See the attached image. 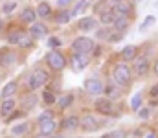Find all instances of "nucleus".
Instances as JSON below:
<instances>
[{
  "instance_id": "nucleus-24",
  "label": "nucleus",
  "mask_w": 158,
  "mask_h": 138,
  "mask_svg": "<svg viewBox=\"0 0 158 138\" xmlns=\"http://www.w3.org/2000/svg\"><path fill=\"white\" fill-rule=\"evenodd\" d=\"M15 99H11V98H6L4 101H2V105H0V114L2 116H7V114H11L13 112V109H15Z\"/></svg>"
},
{
  "instance_id": "nucleus-8",
  "label": "nucleus",
  "mask_w": 158,
  "mask_h": 138,
  "mask_svg": "<svg viewBox=\"0 0 158 138\" xmlns=\"http://www.w3.org/2000/svg\"><path fill=\"white\" fill-rule=\"evenodd\" d=\"M7 41H9L11 44L20 46V48H30V46L33 44V37L28 35V33L22 31V30H13V31L7 35Z\"/></svg>"
},
{
  "instance_id": "nucleus-17",
  "label": "nucleus",
  "mask_w": 158,
  "mask_h": 138,
  "mask_svg": "<svg viewBox=\"0 0 158 138\" xmlns=\"http://www.w3.org/2000/svg\"><path fill=\"white\" fill-rule=\"evenodd\" d=\"M131 24H132V19H129V17H116L114 24H112V30L118 31V33H125L131 28Z\"/></svg>"
},
{
  "instance_id": "nucleus-45",
  "label": "nucleus",
  "mask_w": 158,
  "mask_h": 138,
  "mask_svg": "<svg viewBox=\"0 0 158 138\" xmlns=\"http://www.w3.org/2000/svg\"><path fill=\"white\" fill-rule=\"evenodd\" d=\"M134 2H136V4H142V2H143V0H134Z\"/></svg>"
},
{
  "instance_id": "nucleus-34",
  "label": "nucleus",
  "mask_w": 158,
  "mask_h": 138,
  "mask_svg": "<svg viewBox=\"0 0 158 138\" xmlns=\"http://www.w3.org/2000/svg\"><path fill=\"white\" fill-rule=\"evenodd\" d=\"M28 131V123L24 122V123H17V125H13L11 127V135L13 136H20V135H24Z\"/></svg>"
},
{
  "instance_id": "nucleus-44",
  "label": "nucleus",
  "mask_w": 158,
  "mask_h": 138,
  "mask_svg": "<svg viewBox=\"0 0 158 138\" xmlns=\"http://www.w3.org/2000/svg\"><path fill=\"white\" fill-rule=\"evenodd\" d=\"M109 2V6H114V4H118V2H123V0H107Z\"/></svg>"
},
{
  "instance_id": "nucleus-1",
  "label": "nucleus",
  "mask_w": 158,
  "mask_h": 138,
  "mask_svg": "<svg viewBox=\"0 0 158 138\" xmlns=\"http://www.w3.org/2000/svg\"><path fill=\"white\" fill-rule=\"evenodd\" d=\"M94 109L107 116V118H121L123 116V105L121 101H114V99H109V98H99L94 101Z\"/></svg>"
},
{
  "instance_id": "nucleus-32",
  "label": "nucleus",
  "mask_w": 158,
  "mask_h": 138,
  "mask_svg": "<svg viewBox=\"0 0 158 138\" xmlns=\"http://www.w3.org/2000/svg\"><path fill=\"white\" fill-rule=\"evenodd\" d=\"M57 103H59V107H61V109L70 107V105L74 103V94H64V96H61V98L57 99Z\"/></svg>"
},
{
  "instance_id": "nucleus-21",
  "label": "nucleus",
  "mask_w": 158,
  "mask_h": 138,
  "mask_svg": "<svg viewBox=\"0 0 158 138\" xmlns=\"http://www.w3.org/2000/svg\"><path fill=\"white\" fill-rule=\"evenodd\" d=\"M30 35H31V37H44V35H48L46 24H42V22H33V24H30Z\"/></svg>"
},
{
  "instance_id": "nucleus-50",
  "label": "nucleus",
  "mask_w": 158,
  "mask_h": 138,
  "mask_svg": "<svg viewBox=\"0 0 158 138\" xmlns=\"http://www.w3.org/2000/svg\"><path fill=\"white\" fill-rule=\"evenodd\" d=\"M15 138H17V136H15Z\"/></svg>"
},
{
  "instance_id": "nucleus-47",
  "label": "nucleus",
  "mask_w": 158,
  "mask_h": 138,
  "mask_svg": "<svg viewBox=\"0 0 158 138\" xmlns=\"http://www.w3.org/2000/svg\"><path fill=\"white\" fill-rule=\"evenodd\" d=\"M46 138H63V136H46Z\"/></svg>"
},
{
  "instance_id": "nucleus-26",
  "label": "nucleus",
  "mask_w": 158,
  "mask_h": 138,
  "mask_svg": "<svg viewBox=\"0 0 158 138\" xmlns=\"http://www.w3.org/2000/svg\"><path fill=\"white\" fill-rule=\"evenodd\" d=\"M153 114H155V109L151 107V105H143L138 112H136V116L142 120V122H145V120H151L153 118Z\"/></svg>"
},
{
  "instance_id": "nucleus-13",
  "label": "nucleus",
  "mask_w": 158,
  "mask_h": 138,
  "mask_svg": "<svg viewBox=\"0 0 158 138\" xmlns=\"http://www.w3.org/2000/svg\"><path fill=\"white\" fill-rule=\"evenodd\" d=\"M119 61H123V63H132L138 55H140V46L136 44H125L121 50H119Z\"/></svg>"
},
{
  "instance_id": "nucleus-41",
  "label": "nucleus",
  "mask_w": 158,
  "mask_h": 138,
  "mask_svg": "<svg viewBox=\"0 0 158 138\" xmlns=\"http://www.w3.org/2000/svg\"><path fill=\"white\" fill-rule=\"evenodd\" d=\"M15 9H17V2H9V4H6V6H2V13H6V15L13 13Z\"/></svg>"
},
{
  "instance_id": "nucleus-16",
  "label": "nucleus",
  "mask_w": 158,
  "mask_h": 138,
  "mask_svg": "<svg viewBox=\"0 0 158 138\" xmlns=\"http://www.w3.org/2000/svg\"><path fill=\"white\" fill-rule=\"evenodd\" d=\"M143 105H145V103H143V92L142 90L134 92V94L131 96V99H129V109H131L132 112H138Z\"/></svg>"
},
{
  "instance_id": "nucleus-11",
  "label": "nucleus",
  "mask_w": 158,
  "mask_h": 138,
  "mask_svg": "<svg viewBox=\"0 0 158 138\" xmlns=\"http://www.w3.org/2000/svg\"><path fill=\"white\" fill-rule=\"evenodd\" d=\"M99 26V20L96 17H81L77 22H76V28H77L81 33H90V31H96Z\"/></svg>"
},
{
  "instance_id": "nucleus-42",
  "label": "nucleus",
  "mask_w": 158,
  "mask_h": 138,
  "mask_svg": "<svg viewBox=\"0 0 158 138\" xmlns=\"http://www.w3.org/2000/svg\"><path fill=\"white\" fill-rule=\"evenodd\" d=\"M72 2H74V0H57V6H59V9H66Z\"/></svg>"
},
{
  "instance_id": "nucleus-49",
  "label": "nucleus",
  "mask_w": 158,
  "mask_h": 138,
  "mask_svg": "<svg viewBox=\"0 0 158 138\" xmlns=\"http://www.w3.org/2000/svg\"><path fill=\"white\" fill-rule=\"evenodd\" d=\"M0 79H2V74H0Z\"/></svg>"
},
{
  "instance_id": "nucleus-48",
  "label": "nucleus",
  "mask_w": 158,
  "mask_h": 138,
  "mask_svg": "<svg viewBox=\"0 0 158 138\" xmlns=\"http://www.w3.org/2000/svg\"><path fill=\"white\" fill-rule=\"evenodd\" d=\"M0 30H2V19H0Z\"/></svg>"
},
{
  "instance_id": "nucleus-3",
  "label": "nucleus",
  "mask_w": 158,
  "mask_h": 138,
  "mask_svg": "<svg viewBox=\"0 0 158 138\" xmlns=\"http://www.w3.org/2000/svg\"><path fill=\"white\" fill-rule=\"evenodd\" d=\"M132 74H134V79H143L149 76L151 72V66H153V61H151V55L147 52H140V55L132 61Z\"/></svg>"
},
{
  "instance_id": "nucleus-7",
  "label": "nucleus",
  "mask_w": 158,
  "mask_h": 138,
  "mask_svg": "<svg viewBox=\"0 0 158 138\" xmlns=\"http://www.w3.org/2000/svg\"><path fill=\"white\" fill-rule=\"evenodd\" d=\"M72 52H77V53H90L92 55V52H94V48H96V43H94V39H90V37H76L74 41H72Z\"/></svg>"
},
{
  "instance_id": "nucleus-40",
  "label": "nucleus",
  "mask_w": 158,
  "mask_h": 138,
  "mask_svg": "<svg viewBox=\"0 0 158 138\" xmlns=\"http://www.w3.org/2000/svg\"><path fill=\"white\" fill-rule=\"evenodd\" d=\"M123 35H125V33H118V31H112L107 43H110V44H116V43H119V41L123 39Z\"/></svg>"
},
{
  "instance_id": "nucleus-33",
  "label": "nucleus",
  "mask_w": 158,
  "mask_h": 138,
  "mask_svg": "<svg viewBox=\"0 0 158 138\" xmlns=\"http://www.w3.org/2000/svg\"><path fill=\"white\" fill-rule=\"evenodd\" d=\"M42 103H44V105H53V103H57L55 94L52 90H44L42 92Z\"/></svg>"
},
{
  "instance_id": "nucleus-18",
  "label": "nucleus",
  "mask_w": 158,
  "mask_h": 138,
  "mask_svg": "<svg viewBox=\"0 0 158 138\" xmlns=\"http://www.w3.org/2000/svg\"><path fill=\"white\" fill-rule=\"evenodd\" d=\"M99 24L101 26H110L112 28V24H114V20H116V13L112 11V7H107L105 11H101L99 13Z\"/></svg>"
},
{
  "instance_id": "nucleus-46",
  "label": "nucleus",
  "mask_w": 158,
  "mask_h": 138,
  "mask_svg": "<svg viewBox=\"0 0 158 138\" xmlns=\"http://www.w3.org/2000/svg\"><path fill=\"white\" fill-rule=\"evenodd\" d=\"M90 2H94V4H96V2H103V0H90Z\"/></svg>"
},
{
  "instance_id": "nucleus-15",
  "label": "nucleus",
  "mask_w": 158,
  "mask_h": 138,
  "mask_svg": "<svg viewBox=\"0 0 158 138\" xmlns=\"http://www.w3.org/2000/svg\"><path fill=\"white\" fill-rule=\"evenodd\" d=\"M57 127H59V123H57L55 120H50V122L39 123V135H40L42 138H46V136H53V133L57 131Z\"/></svg>"
},
{
  "instance_id": "nucleus-29",
  "label": "nucleus",
  "mask_w": 158,
  "mask_h": 138,
  "mask_svg": "<svg viewBox=\"0 0 158 138\" xmlns=\"http://www.w3.org/2000/svg\"><path fill=\"white\" fill-rule=\"evenodd\" d=\"M140 129V136L138 138H158V127H138Z\"/></svg>"
},
{
  "instance_id": "nucleus-4",
  "label": "nucleus",
  "mask_w": 158,
  "mask_h": 138,
  "mask_svg": "<svg viewBox=\"0 0 158 138\" xmlns=\"http://www.w3.org/2000/svg\"><path fill=\"white\" fill-rule=\"evenodd\" d=\"M48 81H50L48 72L42 70V68H35V70L31 72V76L28 77V89H30V90H39L44 85H48Z\"/></svg>"
},
{
  "instance_id": "nucleus-19",
  "label": "nucleus",
  "mask_w": 158,
  "mask_h": 138,
  "mask_svg": "<svg viewBox=\"0 0 158 138\" xmlns=\"http://www.w3.org/2000/svg\"><path fill=\"white\" fill-rule=\"evenodd\" d=\"M79 125H81V118H77L76 114L66 116V118L63 120V123H61L63 131H76V129H79Z\"/></svg>"
},
{
  "instance_id": "nucleus-25",
  "label": "nucleus",
  "mask_w": 158,
  "mask_h": 138,
  "mask_svg": "<svg viewBox=\"0 0 158 138\" xmlns=\"http://www.w3.org/2000/svg\"><path fill=\"white\" fill-rule=\"evenodd\" d=\"M147 96L151 98L147 105H151L153 109H155V107H158V83H153V85L147 89Z\"/></svg>"
},
{
  "instance_id": "nucleus-43",
  "label": "nucleus",
  "mask_w": 158,
  "mask_h": 138,
  "mask_svg": "<svg viewBox=\"0 0 158 138\" xmlns=\"http://www.w3.org/2000/svg\"><path fill=\"white\" fill-rule=\"evenodd\" d=\"M151 72H153V76L158 77V57L153 61V66H151Z\"/></svg>"
},
{
  "instance_id": "nucleus-28",
  "label": "nucleus",
  "mask_w": 158,
  "mask_h": 138,
  "mask_svg": "<svg viewBox=\"0 0 158 138\" xmlns=\"http://www.w3.org/2000/svg\"><path fill=\"white\" fill-rule=\"evenodd\" d=\"M112 31H114V30H112L110 26H101V28H98V30H96V39H99V41H105V43H107Z\"/></svg>"
},
{
  "instance_id": "nucleus-36",
  "label": "nucleus",
  "mask_w": 158,
  "mask_h": 138,
  "mask_svg": "<svg viewBox=\"0 0 158 138\" xmlns=\"http://www.w3.org/2000/svg\"><path fill=\"white\" fill-rule=\"evenodd\" d=\"M22 103H24V107H26V109H33V107L37 105V98H35L33 94H31V96H24Z\"/></svg>"
},
{
  "instance_id": "nucleus-23",
  "label": "nucleus",
  "mask_w": 158,
  "mask_h": 138,
  "mask_svg": "<svg viewBox=\"0 0 158 138\" xmlns=\"http://www.w3.org/2000/svg\"><path fill=\"white\" fill-rule=\"evenodd\" d=\"M35 19H37V11H35V9H31V7H26V9L20 13V20H22V22H26V24H33V22H35Z\"/></svg>"
},
{
  "instance_id": "nucleus-30",
  "label": "nucleus",
  "mask_w": 158,
  "mask_h": 138,
  "mask_svg": "<svg viewBox=\"0 0 158 138\" xmlns=\"http://www.w3.org/2000/svg\"><path fill=\"white\" fill-rule=\"evenodd\" d=\"M0 63H2V66H11V65H15V63H17V53L6 52V53L0 57Z\"/></svg>"
},
{
  "instance_id": "nucleus-37",
  "label": "nucleus",
  "mask_w": 158,
  "mask_h": 138,
  "mask_svg": "<svg viewBox=\"0 0 158 138\" xmlns=\"http://www.w3.org/2000/svg\"><path fill=\"white\" fill-rule=\"evenodd\" d=\"M46 43H48V46H50L52 50H57V48H61V46H63V41H61L59 37H53V35H52V37H48V41H46Z\"/></svg>"
},
{
  "instance_id": "nucleus-5",
  "label": "nucleus",
  "mask_w": 158,
  "mask_h": 138,
  "mask_svg": "<svg viewBox=\"0 0 158 138\" xmlns=\"http://www.w3.org/2000/svg\"><path fill=\"white\" fill-rule=\"evenodd\" d=\"M46 63H48L50 70L61 72V70H64V66H66V57H64L63 52H59V50H50V52L46 53Z\"/></svg>"
},
{
  "instance_id": "nucleus-27",
  "label": "nucleus",
  "mask_w": 158,
  "mask_h": 138,
  "mask_svg": "<svg viewBox=\"0 0 158 138\" xmlns=\"http://www.w3.org/2000/svg\"><path fill=\"white\" fill-rule=\"evenodd\" d=\"M35 11H37V17H39V19H48V17L52 15V6H50L48 2H40Z\"/></svg>"
},
{
  "instance_id": "nucleus-2",
  "label": "nucleus",
  "mask_w": 158,
  "mask_h": 138,
  "mask_svg": "<svg viewBox=\"0 0 158 138\" xmlns=\"http://www.w3.org/2000/svg\"><path fill=\"white\" fill-rule=\"evenodd\" d=\"M119 87L123 89H129L132 85V79H134V74H132V66L129 63H123V61H118L112 68V76H110Z\"/></svg>"
},
{
  "instance_id": "nucleus-31",
  "label": "nucleus",
  "mask_w": 158,
  "mask_h": 138,
  "mask_svg": "<svg viewBox=\"0 0 158 138\" xmlns=\"http://www.w3.org/2000/svg\"><path fill=\"white\" fill-rule=\"evenodd\" d=\"M17 87H19V85H17V81H9V83L2 89V98L6 99V98H9L11 94H15V92H17Z\"/></svg>"
},
{
  "instance_id": "nucleus-9",
  "label": "nucleus",
  "mask_w": 158,
  "mask_h": 138,
  "mask_svg": "<svg viewBox=\"0 0 158 138\" xmlns=\"http://www.w3.org/2000/svg\"><path fill=\"white\" fill-rule=\"evenodd\" d=\"M90 59H92L90 53H77V52H74V53H72V59H70L72 70H74V72H83V70L90 65Z\"/></svg>"
},
{
  "instance_id": "nucleus-35",
  "label": "nucleus",
  "mask_w": 158,
  "mask_h": 138,
  "mask_svg": "<svg viewBox=\"0 0 158 138\" xmlns=\"http://www.w3.org/2000/svg\"><path fill=\"white\" fill-rule=\"evenodd\" d=\"M103 138H127V133H125L123 129H114V131L103 135Z\"/></svg>"
},
{
  "instance_id": "nucleus-20",
  "label": "nucleus",
  "mask_w": 158,
  "mask_h": 138,
  "mask_svg": "<svg viewBox=\"0 0 158 138\" xmlns=\"http://www.w3.org/2000/svg\"><path fill=\"white\" fill-rule=\"evenodd\" d=\"M74 17H76V15H74L72 9H59L57 15H55V22H57L59 26H63V24H68Z\"/></svg>"
},
{
  "instance_id": "nucleus-12",
  "label": "nucleus",
  "mask_w": 158,
  "mask_h": 138,
  "mask_svg": "<svg viewBox=\"0 0 158 138\" xmlns=\"http://www.w3.org/2000/svg\"><path fill=\"white\" fill-rule=\"evenodd\" d=\"M99 127H101V123H99V120L94 114H83L81 116V125H79L81 131H85V133H96V131H99Z\"/></svg>"
},
{
  "instance_id": "nucleus-38",
  "label": "nucleus",
  "mask_w": 158,
  "mask_h": 138,
  "mask_svg": "<svg viewBox=\"0 0 158 138\" xmlns=\"http://www.w3.org/2000/svg\"><path fill=\"white\" fill-rule=\"evenodd\" d=\"M50 120H53V112H52V111H44V112H40L39 116H37V122H39V123L50 122Z\"/></svg>"
},
{
  "instance_id": "nucleus-22",
  "label": "nucleus",
  "mask_w": 158,
  "mask_h": 138,
  "mask_svg": "<svg viewBox=\"0 0 158 138\" xmlns=\"http://www.w3.org/2000/svg\"><path fill=\"white\" fill-rule=\"evenodd\" d=\"M155 24H156V17H155V15H147V17L142 20V24L138 26V31H140V33H145V31L151 30Z\"/></svg>"
},
{
  "instance_id": "nucleus-6",
  "label": "nucleus",
  "mask_w": 158,
  "mask_h": 138,
  "mask_svg": "<svg viewBox=\"0 0 158 138\" xmlns=\"http://www.w3.org/2000/svg\"><path fill=\"white\" fill-rule=\"evenodd\" d=\"M112 11L116 13V17H129V19H136V2L134 0H123L114 6H110Z\"/></svg>"
},
{
  "instance_id": "nucleus-10",
  "label": "nucleus",
  "mask_w": 158,
  "mask_h": 138,
  "mask_svg": "<svg viewBox=\"0 0 158 138\" xmlns=\"http://www.w3.org/2000/svg\"><path fill=\"white\" fill-rule=\"evenodd\" d=\"M125 90H127V89L119 87L118 83H116V81H114V79L110 77V79H109V81L105 83V92H103V94H105V98H109V99H114V101H118L119 98H121V96L125 94ZM119 101H121V99H119Z\"/></svg>"
},
{
  "instance_id": "nucleus-39",
  "label": "nucleus",
  "mask_w": 158,
  "mask_h": 138,
  "mask_svg": "<svg viewBox=\"0 0 158 138\" xmlns=\"http://www.w3.org/2000/svg\"><path fill=\"white\" fill-rule=\"evenodd\" d=\"M90 4V0H79L77 4H76V7L72 9L74 11V15H77V13H81V11H85V7Z\"/></svg>"
},
{
  "instance_id": "nucleus-14",
  "label": "nucleus",
  "mask_w": 158,
  "mask_h": 138,
  "mask_svg": "<svg viewBox=\"0 0 158 138\" xmlns=\"http://www.w3.org/2000/svg\"><path fill=\"white\" fill-rule=\"evenodd\" d=\"M85 90L88 92L90 96H101L105 92V83L98 77H90L85 81Z\"/></svg>"
}]
</instances>
